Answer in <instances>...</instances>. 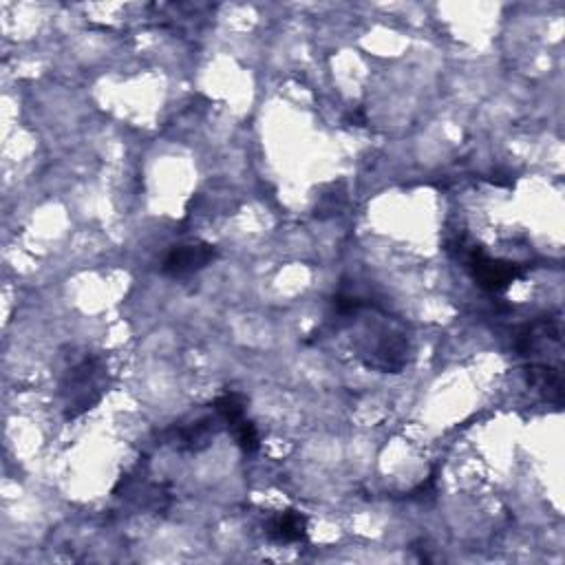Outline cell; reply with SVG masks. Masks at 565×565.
Masks as SVG:
<instances>
[{"label":"cell","mask_w":565,"mask_h":565,"mask_svg":"<svg viewBox=\"0 0 565 565\" xmlns=\"http://www.w3.org/2000/svg\"><path fill=\"white\" fill-rule=\"evenodd\" d=\"M106 387H109L106 367L98 356H84L82 360H78L76 365L67 369L65 378L60 382L65 418L73 420L93 409L104 398Z\"/></svg>","instance_id":"cell-1"},{"label":"cell","mask_w":565,"mask_h":565,"mask_svg":"<svg viewBox=\"0 0 565 565\" xmlns=\"http://www.w3.org/2000/svg\"><path fill=\"white\" fill-rule=\"evenodd\" d=\"M232 433L237 437V444L241 446L243 453H257L259 451V431L257 426L248 420H241L239 424L232 426Z\"/></svg>","instance_id":"cell-7"},{"label":"cell","mask_w":565,"mask_h":565,"mask_svg":"<svg viewBox=\"0 0 565 565\" xmlns=\"http://www.w3.org/2000/svg\"><path fill=\"white\" fill-rule=\"evenodd\" d=\"M212 411H215L223 426H228V429H232L234 424H239L241 420H245V398L241 396V393H223V396H219L215 400V404H212Z\"/></svg>","instance_id":"cell-6"},{"label":"cell","mask_w":565,"mask_h":565,"mask_svg":"<svg viewBox=\"0 0 565 565\" xmlns=\"http://www.w3.org/2000/svg\"><path fill=\"white\" fill-rule=\"evenodd\" d=\"M217 259V248L210 243H184L170 248L162 261V274L170 279H186Z\"/></svg>","instance_id":"cell-3"},{"label":"cell","mask_w":565,"mask_h":565,"mask_svg":"<svg viewBox=\"0 0 565 565\" xmlns=\"http://www.w3.org/2000/svg\"><path fill=\"white\" fill-rule=\"evenodd\" d=\"M468 270H471L473 279L488 292H504L513 285L517 279L524 276L521 265L513 261H499L490 259L482 250H473L468 254Z\"/></svg>","instance_id":"cell-2"},{"label":"cell","mask_w":565,"mask_h":565,"mask_svg":"<svg viewBox=\"0 0 565 565\" xmlns=\"http://www.w3.org/2000/svg\"><path fill=\"white\" fill-rule=\"evenodd\" d=\"M268 535L279 543H298L307 537V517L298 510L279 513L268 526Z\"/></svg>","instance_id":"cell-5"},{"label":"cell","mask_w":565,"mask_h":565,"mask_svg":"<svg viewBox=\"0 0 565 565\" xmlns=\"http://www.w3.org/2000/svg\"><path fill=\"white\" fill-rule=\"evenodd\" d=\"M221 418L212 411V415H204V418H197L188 424H177L173 429V442L177 449L184 451H201L212 442V437L217 435Z\"/></svg>","instance_id":"cell-4"}]
</instances>
